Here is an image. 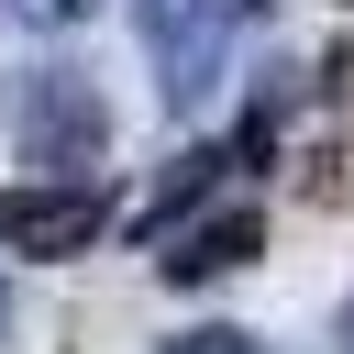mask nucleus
Wrapping results in <instances>:
<instances>
[{
    "label": "nucleus",
    "mask_w": 354,
    "mask_h": 354,
    "mask_svg": "<svg viewBox=\"0 0 354 354\" xmlns=\"http://www.w3.org/2000/svg\"><path fill=\"white\" fill-rule=\"evenodd\" d=\"M266 0H133V33L155 44V66H166V100L177 111H199L210 88H221V55H232V22H254Z\"/></svg>",
    "instance_id": "2"
},
{
    "label": "nucleus",
    "mask_w": 354,
    "mask_h": 354,
    "mask_svg": "<svg viewBox=\"0 0 354 354\" xmlns=\"http://www.w3.org/2000/svg\"><path fill=\"white\" fill-rule=\"evenodd\" d=\"M221 166H232V144H188V155L133 199V243H166V232L188 221V199H210V188H221Z\"/></svg>",
    "instance_id": "5"
},
{
    "label": "nucleus",
    "mask_w": 354,
    "mask_h": 354,
    "mask_svg": "<svg viewBox=\"0 0 354 354\" xmlns=\"http://www.w3.org/2000/svg\"><path fill=\"white\" fill-rule=\"evenodd\" d=\"M266 254V221L243 210V199H221V210H199V221H177L166 232V288H210V277H232V266H254Z\"/></svg>",
    "instance_id": "4"
},
{
    "label": "nucleus",
    "mask_w": 354,
    "mask_h": 354,
    "mask_svg": "<svg viewBox=\"0 0 354 354\" xmlns=\"http://www.w3.org/2000/svg\"><path fill=\"white\" fill-rule=\"evenodd\" d=\"M166 354H266V343H254V332H232V321H199V332H177Z\"/></svg>",
    "instance_id": "6"
},
{
    "label": "nucleus",
    "mask_w": 354,
    "mask_h": 354,
    "mask_svg": "<svg viewBox=\"0 0 354 354\" xmlns=\"http://www.w3.org/2000/svg\"><path fill=\"white\" fill-rule=\"evenodd\" d=\"M100 221H111V199H100V177L88 188H0V254H88L100 243Z\"/></svg>",
    "instance_id": "3"
},
{
    "label": "nucleus",
    "mask_w": 354,
    "mask_h": 354,
    "mask_svg": "<svg viewBox=\"0 0 354 354\" xmlns=\"http://www.w3.org/2000/svg\"><path fill=\"white\" fill-rule=\"evenodd\" d=\"M11 11H22V22H44V33H55V22H77V11H88V0H11Z\"/></svg>",
    "instance_id": "7"
},
{
    "label": "nucleus",
    "mask_w": 354,
    "mask_h": 354,
    "mask_svg": "<svg viewBox=\"0 0 354 354\" xmlns=\"http://www.w3.org/2000/svg\"><path fill=\"white\" fill-rule=\"evenodd\" d=\"M0 332H11V288H0Z\"/></svg>",
    "instance_id": "8"
},
{
    "label": "nucleus",
    "mask_w": 354,
    "mask_h": 354,
    "mask_svg": "<svg viewBox=\"0 0 354 354\" xmlns=\"http://www.w3.org/2000/svg\"><path fill=\"white\" fill-rule=\"evenodd\" d=\"M11 144H22V166H44V188H88L111 155V111H100L88 66H44L11 111Z\"/></svg>",
    "instance_id": "1"
}]
</instances>
